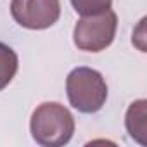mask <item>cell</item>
<instances>
[{"label":"cell","mask_w":147,"mask_h":147,"mask_svg":"<svg viewBox=\"0 0 147 147\" xmlns=\"http://www.w3.org/2000/svg\"><path fill=\"white\" fill-rule=\"evenodd\" d=\"M75 118L71 111L59 102L40 104L30 119V131L33 140L43 147L66 145L75 133Z\"/></svg>","instance_id":"6da1fadb"},{"label":"cell","mask_w":147,"mask_h":147,"mask_svg":"<svg viewBox=\"0 0 147 147\" xmlns=\"http://www.w3.org/2000/svg\"><path fill=\"white\" fill-rule=\"evenodd\" d=\"M69 104L83 114L99 113L107 100V83L94 67H75L66 78Z\"/></svg>","instance_id":"7a4b0ae2"},{"label":"cell","mask_w":147,"mask_h":147,"mask_svg":"<svg viewBox=\"0 0 147 147\" xmlns=\"http://www.w3.org/2000/svg\"><path fill=\"white\" fill-rule=\"evenodd\" d=\"M118 30V16L114 11L107 9L100 14L82 16L73 30V42L83 52H100L106 50Z\"/></svg>","instance_id":"3957f363"},{"label":"cell","mask_w":147,"mask_h":147,"mask_svg":"<svg viewBox=\"0 0 147 147\" xmlns=\"http://www.w3.org/2000/svg\"><path fill=\"white\" fill-rule=\"evenodd\" d=\"M12 19L26 30H47L61 18L59 0H12Z\"/></svg>","instance_id":"277c9868"},{"label":"cell","mask_w":147,"mask_h":147,"mask_svg":"<svg viewBox=\"0 0 147 147\" xmlns=\"http://www.w3.org/2000/svg\"><path fill=\"white\" fill-rule=\"evenodd\" d=\"M125 126L128 135L140 145H147V100H133L125 114Z\"/></svg>","instance_id":"5b68a950"},{"label":"cell","mask_w":147,"mask_h":147,"mask_svg":"<svg viewBox=\"0 0 147 147\" xmlns=\"http://www.w3.org/2000/svg\"><path fill=\"white\" fill-rule=\"evenodd\" d=\"M19 67V57L12 47L0 42V90H4L16 76Z\"/></svg>","instance_id":"8992f818"},{"label":"cell","mask_w":147,"mask_h":147,"mask_svg":"<svg viewBox=\"0 0 147 147\" xmlns=\"http://www.w3.org/2000/svg\"><path fill=\"white\" fill-rule=\"evenodd\" d=\"M73 9L80 16H94L111 9L113 0H69Z\"/></svg>","instance_id":"52a82bcc"},{"label":"cell","mask_w":147,"mask_h":147,"mask_svg":"<svg viewBox=\"0 0 147 147\" xmlns=\"http://www.w3.org/2000/svg\"><path fill=\"white\" fill-rule=\"evenodd\" d=\"M144 28H145V18L140 19L138 26L133 30V38H131L133 45L138 47L140 52H145V31H144Z\"/></svg>","instance_id":"ba28073f"}]
</instances>
